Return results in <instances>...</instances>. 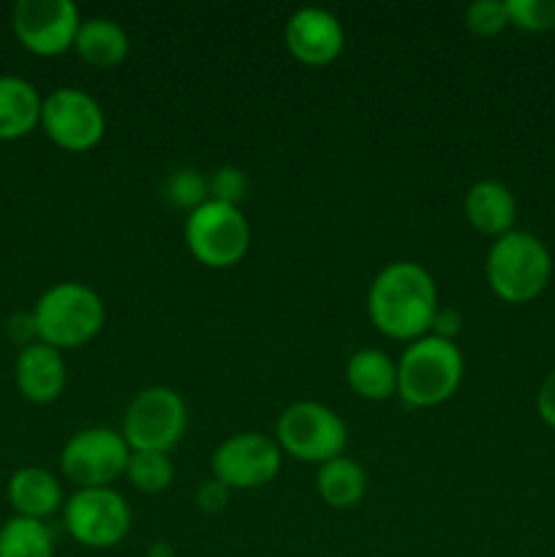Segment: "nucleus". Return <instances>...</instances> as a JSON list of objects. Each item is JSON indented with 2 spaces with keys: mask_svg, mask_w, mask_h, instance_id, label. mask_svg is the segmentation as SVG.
Wrapping results in <instances>:
<instances>
[{
  "mask_svg": "<svg viewBox=\"0 0 555 557\" xmlns=\"http://www.w3.org/2000/svg\"><path fill=\"white\" fill-rule=\"evenodd\" d=\"M188 424L185 400L169 386H147L128 403L120 435L131 451H169L180 444Z\"/></svg>",
  "mask_w": 555,
  "mask_h": 557,
  "instance_id": "423d86ee",
  "label": "nucleus"
},
{
  "mask_svg": "<svg viewBox=\"0 0 555 557\" xmlns=\"http://www.w3.org/2000/svg\"><path fill=\"white\" fill-rule=\"evenodd\" d=\"M131 449L120 430L87 428L71 435L60 451V471L79 490L112 487L125 476Z\"/></svg>",
  "mask_w": 555,
  "mask_h": 557,
  "instance_id": "6e6552de",
  "label": "nucleus"
},
{
  "mask_svg": "<svg viewBox=\"0 0 555 557\" xmlns=\"http://www.w3.org/2000/svg\"><path fill=\"white\" fill-rule=\"evenodd\" d=\"M286 47L294 60L310 69H321L341 58L343 44H346V33H343L341 20L332 11L316 9H297L286 22Z\"/></svg>",
  "mask_w": 555,
  "mask_h": 557,
  "instance_id": "ddd939ff",
  "label": "nucleus"
},
{
  "mask_svg": "<svg viewBox=\"0 0 555 557\" xmlns=\"http://www.w3.org/2000/svg\"><path fill=\"white\" fill-rule=\"evenodd\" d=\"M346 381L362 400H390L397 395V362H392L379 348H359L348 359Z\"/></svg>",
  "mask_w": 555,
  "mask_h": 557,
  "instance_id": "6ab92c4d",
  "label": "nucleus"
},
{
  "mask_svg": "<svg viewBox=\"0 0 555 557\" xmlns=\"http://www.w3.org/2000/svg\"><path fill=\"white\" fill-rule=\"evenodd\" d=\"M0 557H54V539L47 522L11 517L0 528Z\"/></svg>",
  "mask_w": 555,
  "mask_h": 557,
  "instance_id": "412c9836",
  "label": "nucleus"
},
{
  "mask_svg": "<svg viewBox=\"0 0 555 557\" xmlns=\"http://www.w3.org/2000/svg\"><path fill=\"white\" fill-rule=\"evenodd\" d=\"M460 348L455 341L424 335L408 343L397 362V397L411 408H435L449 400L462 381Z\"/></svg>",
  "mask_w": 555,
  "mask_h": 557,
  "instance_id": "f03ea898",
  "label": "nucleus"
},
{
  "mask_svg": "<svg viewBox=\"0 0 555 557\" xmlns=\"http://www.w3.org/2000/svg\"><path fill=\"white\" fill-rule=\"evenodd\" d=\"M368 313L375 330L392 341L414 343L430 335L439 313L433 275L417 261H392L370 283Z\"/></svg>",
  "mask_w": 555,
  "mask_h": 557,
  "instance_id": "f257e3e1",
  "label": "nucleus"
},
{
  "mask_svg": "<svg viewBox=\"0 0 555 557\" xmlns=\"http://www.w3.org/2000/svg\"><path fill=\"white\" fill-rule=\"evenodd\" d=\"M44 98L27 79L0 76V141H16L41 125Z\"/></svg>",
  "mask_w": 555,
  "mask_h": 557,
  "instance_id": "f3484780",
  "label": "nucleus"
},
{
  "mask_svg": "<svg viewBox=\"0 0 555 557\" xmlns=\"http://www.w3.org/2000/svg\"><path fill=\"white\" fill-rule=\"evenodd\" d=\"M229 493L232 490L226 487V484H221L218 479H210V482H205L199 487V495H196V504H199L201 511H207V515H218V511L226 506L229 500Z\"/></svg>",
  "mask_w": 555,
  "mask_h": 557,
  "instance_id": "bb28decb",
  "label": "nucleus"
},
{
  "mask_svg": "<svg viewBox=\"0 0 555 557\" xmlns=\"http://www.w3.org/2000/svg\"><path fill=\"white\" fill-rule=\"evenodd\" d=\"M212 479L229 490H259L275 482L283 466V451L264 433H237L223 441L210 460Z\"/></svg>",
  "mask_w": 555,
  "mask_h": 557,
  "instance_id": "f8f14e48",
  "label": "nucleus"
},
{
  "mask_svg": "<svg viewBox=\"0 0 555 557\" xmlns=\"http://www.w3.org/2000/svg\"><path fill=\"white\" fill-rule=\"evenodd\" d=\"M430 330H433L435 337L452 341V337L460 332V313H457V310H441L439 308V313H435L433 326H430Z\"/></svg>",
  "mask_w": 555,
  "mask_h": 557,
  "instance_id": "c756f323",
  "label": "nucleus"
},
{
  "mask_svg": "<svg viewBox=\"0 0 555 557\" xmlns=\"http://www.w3.org/2000/svg\"><path fill=\"white\" fill-rule=\"evenodd\" d=\"M79 9L71 0H20L11 11L14 36L38 58H58L74 49Z\"/></svg>",
  "mask_w": 555,
  "mask_h": 557,
  "instance_id": "9b49d317",
  "label": "nucleus"
},
{
  "mask_svg": "<svg viewBox=\"0 0 555 557\" xmlns=\"http://www.w3.org/2000/svg\"><path fill=\"white\" fill-rule=\"evenodd\" d=\"M210 183V199L223 201V205L237 207L243 201V196L248 194V177H245L243 169L237 166H221L212 172Z\"/></svg>",
  "mask_w": 555,
  "mask_h": 557,
  "instance_id": "a878e982",
  "label": "nucleus"
},
{
  "mask_svg": "<svg viewBox=\"0 0 555 557\" xmlns=\"http://www.w3.org/2000/svg\"><path fill=\"white\" fill-rule=\"evenodd\" d=\"M147 557H174V555H172V547H169V544L158 542L156 547L150 549V555H147Z\"/></svg>",
  "mask_w": 555,
  "mask_h": 557,
  "instance_id": "7c9ffc66",
  "label": "nucleus"
},
{
  "mask_svg": "<svg viewBox=\"0 0 555 557\" xmlns=\"http://www.w3.org/2000/svg\"><path fill=\"white\" fill-rule=\"evenodd\" d=\"M275 441L283 455L294 457L303 462H324L335 460L346 449V424L332 408L321 403L303 400L288 406L281 413L275 428Z\"/></svg>",
  "mask_w": 555,
  "mask_h": 557,
  "instance_id": "0eeeda50",
  "label": "nucleus"
},
{
  "mask_svg": "<svg viewBox=\"0 0 555 557\" xmlns=\"http://www.w3.org/2000/svg\"><path fill=\"white\" fill-rule=\"evenodd\" d=\"M65 359L58 348L47 343H33L20 351L14 362V381L20 395L36 406H49L58 400L65 389Z\"/></svg>",
  "mask_w": 555,
  "mask_h": 557,
  "instance_id": "4468645a",
  "label": "nucleus"
},
{
  "mask_svg": "<svg viewBox=\"0 0 555 557\" xmlns=\"http://www.w3.org/2000/svg\"><path fill=\"white\" fill-rule=\"evenodd\" d=\"M41 128L60 150L87 152L103 139L107 117L90 92L76 87H60L44 98Z\"/></svg>",
  "mask_w": 555,
  "mask_h": 557,
  "instance_id": "9d476101",
  "label": "nucleus"
},
{
  "mask_svg": "<svg viewBox=\"0 0 555 557\" xmlns=\"http://www.w3.org/2000/svg\"><path fill=\"white\" fill-rule=\"evenodd\" d=\"M536 408H539V417H542V422L550 424V428L555 430V370H550V375L544 379V384L539 386Z\"/></svg>",
  "mask_w": 555,
  "mask_h": 557,
  "instance_id": "c85d7f7f",
  "label": "nucleus"
},
{
  "mask_svg": "<svg viewBox=\"0 0 555 557\" xmlns=\"http://www.w3.org/2000/svg\"><path fill=\"white\" fill-rule=\"evenodd\" d=\"M466 25L477 36H498L509 25L506 0H479V3H471L466 9Z\"/></svg>",
  "mask_w": 555,
  "mask_h": 557,
  "instance_id": "393cba45",
  "label": "nucleus"
},
{
  "mask_svg": "<svg viewBox=\"0 0 555 557\" xmlns=\"http://www.w3.org/2000/svg\"><path fill=\"white\" fill-rule=\"evenodd\" d=\"M462 212H466V221L479 234L498 239L504 234L515 232V194L504 183H498V180H479V183H473L466 190V199H462Z\"/></svg>",
  "mask_w": 555,
  "mask_h": 557,
  "instance_id": "2eb2a0df",
  "label": "nucleus"
},
{
  "mask_svg": "<svg viewBox=\"0 0 555 557\" xmlns=\"http://www.w3.org/2000/svg\"><path fill=\"white\" fill-rule=\"evenodd\" d=\"M125 479L145 495H158L174 482V466L163 451H131Z\"/></svg>",
  "mask_w": 555,
  "mask_h": 557,
  "instance_id": "4be33fe9",
  "label": "nucleus"
},
{
  "mask_svg": "<svg viewBox=\"0 0 555 557\" xmlns=\"http://www.w3.org/2000/svg\"><path fill=\"white\" fill-rule=\"evenodd\" d=\"M38 343L58 348H79L90 343L107 321L103 299L85 283L65 281L47 288L30 310Z\"/></svg>",
  "mask_w": 555,
  "mask_h": 557,
  "instance_id": "7ed1b4c3",
  "label": "nucleus"
},
{
  "mask_svg": "<svg viewBox=\"0 0 555 557\" xmlns=\"http://www.w3.org/2000/svg\"><path fill=\"white\" fill-rule=\"evenodd\" d=\"M316 490H319L321 500L332 509H354L368 493V473L357 460L341 455L319 466Z\"/></svg>",
  "mask_w": 555,
  "mask_h": 557,
  "instance_id": "aec40b11",
  "label": "nucleus"
},
{
  "mask_svg": "<svg viewBox=\"0 0 555 557\" xmlns=\"http://www.w3.org/2000/svg\"><path fill=\"white\" fill-rule=\"evenodd\" d=\"M509 25L528 33L555 30V0H506Z\"/></svg>",
  "mask_w": 555,
  "mask_h": 557,
  "instance_id": "b1692460",
  "label": "nucleus"
},
{
  "mask_svg": "<svg viewBox=\"0 0 555 557\" xmlns=\"http://www.w3.org/2000/svg\"><path fill=\"white\" fill-rule=\"evenodd\" d=\"M63 525L82 547H118L131 531V506L114 487L76 490L63 506Z\"/></svg>",
  "mask_w": 555,
  "mask_h": 557,
  "instance_id": "1a4fd4ad",
  "label": "nucleus"
},
{
  "mask_svg": "<svg viewBox=\"0 0 555 557\" xmlns=\"http://www.w3.org/2000/svg\"><path fill=\"white\" fill-rule=\"evenodd\" d=\"M553 259L547 245L531 232H509L495 239L484 261V277L498 299L526 305L547 288Z\"/></svg>",
  "mask_w": 555,
  "mask_h": 557,
  "instance_id": "20e7f679",
  "label": "nucleus"
},
{
  "mask_svg": "<svg viewBox=\"0 0 555 557\" xmlns=\"http://www.w3.org/2000/svg\"><path fill=\"white\" fill-rule=\"evenodd\" d=\"M5 332H9V337L14 343H22V348L33 346V343H38L36 324H33V315L30 313L11 315L9 324H5Z\"/></svg>",
  "mask_w": 555,
  "mask_h": 557,
  "instance_id": "cd10ccee",
  "label": "nucleus"
},
{
  "mask_svg": "<svg viewBox=\"0 0 555 557\" xmlns=\"http://www.w3.org/2000/svg\"><path fill=\"white\" fill-rule=\"evenodd\" d=\"M74 49L92 69H114L128 58L131 38L114 20L90 16V20H82Z\"/></svg>",
  "mask_w": 555,
  "mask_h": 557,
  "instance_id": "a211bd4d",
  "label": "nucleus"
},
{
  "mask_svg": "<svg viewBox=\"0 0 555 557\" xmlns=\"http://www.w3.org/2000/svg\"><path fill=\"white\" fill-rule=\"evenodd\" d=\"M166 199L177 210H199L205 201H210V183L201 177L196 169H177L166 180Z\"/></svg>",
  "mask_w": 555,
  "mask_h": 557,
  "instance_id": "5701e85b",
  "label": "nucleus"
},
{
  "mask_svg": "<svg viewBox=\"0 0 555 557\" xmlns=\"http://www.w3.org/2000/svg\"><path fill=\"white\" fill-rule=\"evenodd\" d=\"M5 493H9V504L16 511V517H27V520L44 522L65 506L58 476L44 471V468H20L9 479Z\"/></svg>",
  "mask_w": 555,
  "mask_h": 557,
  "instance_id": "dca6fc26",
  "label": "nucleus"
},
{
  "mask_svg": "<svg viewBox=\"0 0 555 557\" xmlns=\"http://www.w3.org/2000/svg\"><path fill=\"white\" fill-rule=\"evenodd\" d=\"M185 245L199 264L210 270H229L248 253L250 226L239 207L210 199L199 210L188 212Z\"/></svg>",
  "mask_w": 555,
  "mask_h": 557,
  "instance_id": "39448f33",
  "label": "nucleus"
}]
</instances>
